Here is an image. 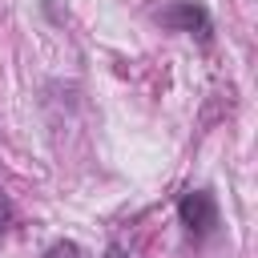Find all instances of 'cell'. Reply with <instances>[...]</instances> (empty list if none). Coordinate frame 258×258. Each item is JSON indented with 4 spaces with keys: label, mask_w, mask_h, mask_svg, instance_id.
<instances>
[{
    "label": "cell",
    "mask_w": 258,
    "mask_h": 258,
    "mask_svg": "<svg viewBox=\"0 0 258 258\" xmlns=\"http://www.w3.org/2000/svg\"><path fill=\"white\" fill-rule=\"evenodd\" d=\"M161 28H173V32H189V36H198L202 44H210V32H214V24H210V12L198 4V0H173V4H165V8H157V16H153Z\"/></svg>",
    "instance_id": "1"
},
{
    "label": "cell",
    "mask_w": 258,
    "mask_h": 258,
    "mask_svg": "<svg viewBox=\"0 0 258 258\" xmlns=\"http://www.w3.org/2000/svg\"><path fill=\"white\" fill-rule=\"evenodd\" d=\"M177 218H181V226L189 230V238H206V234L218 226V202H214V194H210V189H189V194H181Z\"/></svg>",
    "instance_id": "2"
},
{
    "label": "cell",
    "mask_w": 258,
    "mask_h": 258,
    "mask_svg": "<svg viewBox=\"0 0 258 258\" xmlns=\"http://www.w3.org/2000/svg\"><path fill=\"white\" fill-rule=\"evenodd\" d=\"M40 258H85V254H81V246H77V242H64V238H60V242H52Z\"/></svg>",
    "instance_id": "3"
},
{
    "label": "cell",
    "mask_w": 258,
    "mask_h": 258,
    "mask_svg": "<svg viewBox=\"0 0 258 258\" xmlns=\"http://www.w3.org/2000/svg\"><path fill=\"white\" fill-rule=\"evenodd\" d=\"M8 222H12V202H8L4 194H0V234L8 230Z\"/></svg>",
    "instance_id": "4"
},
{
    "label": "cell",
    "mask_w": 258,
    "mask_h": 258,
    "mask_svg": "<svg viewBox=\"0 0 258 258\" xmlns=\"http://www.w3.org/2000/svg\"><path fill=\"white\" fill-rule=\"evenodd\" d=\"M101 258H129V250H125V246H117V242H109Z\"/></svg>",
    "instance_id": "5"
}]
</instances>
